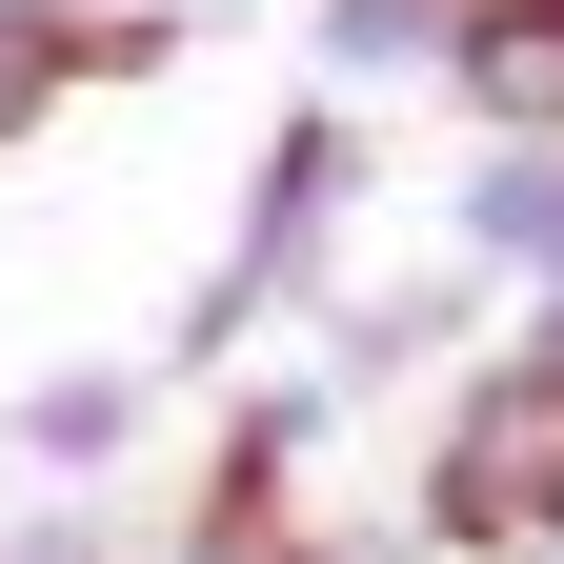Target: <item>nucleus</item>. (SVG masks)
I'll list each match as a JSON object with an SVG mask.
<instances>
[{
	"mask_svg": "<svg viewBox=\"0 0 564 564\" xmlns=\"http://www.w3.org/2000/svg\"><path fill=\"white\" fill-rule=\"evenodd\" d=\"M0 564H141V544H121L101 484H21V505H0Z\"/></svg>",
	"mask_w": 564,
	"mask_h": 564,
	"instance_id": "obj_8",
	"label": "nucleus"
},
{
	"mask_svg": "<svg viewBox=\"0 0 564 564\" xmlns=\"http://www.w3.org/2000/svg\"><path fill=\"white\" fill-rule=\"evenodd\" d=\"M141 423H162V364H41L21 403H0V464L21 484H121Z\"/></svg>",
	"mask_w": 564,
	"mask_h": 564,
	"instance_id": "obj_3",
	"label": "nucleus"
},
{
	"mask_svg": "<svg viewBox=\"0 0 564 564\" xmlns=\"http://www.w3.org/2000/svg\"><path fill=\"white\" fill-rule=\"evenodd\" d=\"M61 101H101L82 82V0H0V162H21Z\"/></svg>",
	"mask_w": 564,
	"mask_h": 564,
	"instance_id": "obj_7",
	"label": "nucleus"
},
{
	"mask_svg": "<svg viewBox=\"0 0 564 564\" xmlns=\"http://www.w3.org/2000/svg\"><path fill=\"white\" fill-rule=\"evenodd\" d=\"M343 223H364V101H282L262 162H242L223 262H202L182 323H162V383H242V343H282V323L343 282Z\"/></svg>",
	"mask_w": 564,
	"mask_h": 564,
	"instance_id": "obj_1",
	"label": "nucleus"
},
{
	"mask_svg": "<svg viewBox=\"0 0 564 564\" xmlns=\"http://www.w3.org/2000/svg\"><path fill=\"white\" fill-rule=\"evenodd\" d=\"M223 21H262V0H182V41H223Z\"/></svg>",
	"mask_w": 564,
	"mask_h": 564,
	"instance_id": "obj_10",
	"label": "nucleus"
},
{
	"mask_svg": "<svg viewBox=\"0 0 564 564\" xmlns=\"http://www.w3.org/2000/svg\"><path fill=\"white\" fill-rule=\"evenodd\" d=\"M484 323H505V282L444 242V262H403V282H323V303H303V364H323L343 403H383V383H444Z\"/></svg>",
	"mask_w": 564,
	"mask_h": 564,
	"instance_id": "obj_2",
	"label": "nucleus"
},
{
	"mask_svg": "<svg viewBox=\"0 0 564 564\" xmlns=\"http://www.w3.org/2000/svg\"><path fill=\"white\" fill-rule=\"evenodd\" d=\"M444 101H464V141H564V0H464Z\"/></svg>",
	"mask_w": 564,
	"mask_h": 564,
	"instance_id": "obj_5",
	"label": "nucleus"
},
{
	"mask_svg": "<svg viewBox=\"0 0 564 564\" xmlns=\"http://www.w3.org/2000/svg\"><path fill=\"white\" fill-rule=\"evenodd\" d=\"M282 564H444V544H423L403 505H303V524H282Z\"/></svg>",
	"mask_w": 564,
	"mask_h": 564,
	"instance_id": "obj_9",
	"label": "nucleus"
},
{
	"mask_svg": "<svg viewBox=\"0 0 564 564\" xmlns=\"http://www.w3.org/2000/svg\"><path fill=\"white\" fill-rule=\"evenodd\" d=\"M505 564H564V544H505Z\"/></svg>",
	"mask_w": 564,
	"mask_h": 564,
	"instance_id": "obj_11",
	"label": "nucleus"
},
{
	"mask_svg": "<svg viewBox=\"0 0 564 564\" xmlns=\"http://www.w3.org/2000/svg\"><path fill=\"white\" fill-rule=\"evenodd\" d=\"M444 242L505 282V303H544V282H564V141H464V202H444Z\"/></svg>",
	"mask_w": 564,
	"mask_h": 564,
	"instance_id": "obj_4",
	"label": "nucleus"
},
{
	"mask_svg": "<svg viewBox=\"0 0 564 564\" xmlns=\"http://www.w3.org/2000/svg\"><path fill=\"white\" fill-rule=\"evenodd\" d=\"M464 0H303V82L323 101H383V82H444Z\"/></svg>",
	"mask_w": 564,
	"mask_h": 564,
	"instance_id": "obj_6",
	"label": "nucleus"
}]
</instances>
